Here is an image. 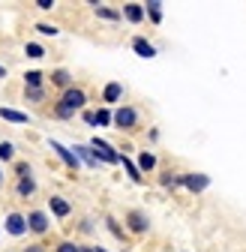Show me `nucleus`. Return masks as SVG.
<instances>
[{
  "instance_id": "32",
  "label": "nucleus",
  "mask_w": 246,
  "mask_h": 252,
  "mask_svg": "<svg viewBox=\"0 0 246 252\" xmlns=\"http://www.w3.org/2000/svg\"><path fill=\"white\" fill-rule=\"evenodd\" d=\"M93 252H105V249H99V246H96V249H93Z\"/></svg>"
},
{
  "instance_id": "31",
  "label": "nucleus",
  "mask_w": 246,
  "mask_h": 252,
  "mask_svg": "<svg viewBox=\"0 0 246 252\" xmlns=\"http://www.w3.org/2000/svg\"><path fill=\"white\" fill-rule=\"evenodd\" d=\"M0 78H6V66H0Z\"/></svg>"
},
{
  "instance_id": "19",
  "label": "nucleus",
  "mask_w": 246,
  "mask_h": 252,
  "mask_svg": "<svg viewBox=\"0 0 246 252\" xmlns=\"http://www.w3.org/2000/svg\"><path fill=\"white\" fill-rule=\"evenodd\" d=\"M51 81L69 90V81H72V78H69V72H66V69H57V72H51Z\"/></svg>"
},
{
  "instance_id": "23",
  "label": "nucleus",
  "mask_w": 246,
  "mask_h": 252,
  "mask_svg": "<svg viewBox=\"0 0 246 252\" xmlns=\"http://www.w3.org/2000/svg\"><path fill=\"white\" fill-rule=\"evenodd\" d=\"M36 30H39L42 36H57V27L54 24H36Z\"/></svg>"
},
{
  "instance_id": "7",
  "label": "nucleus",
  "mask_w": 246,
  "mask_h": 252,
  "mask_svg": "<svg viewBox=\"0 0 246 252\" xmlns=\"http://www.w3.org/2000/svg\"><path fill=\"white\" fill-rule=\"evenodd\" d=\"M51 150H57V156H60V159H63L72 171H78V156L69 150V147H63V144H60V141H51Z\"/></svg>"
},
{
  "instance_id": "26",
  "label": "nucleus",
  "mask_w": 246,
  "mask_h": 252,
  "mask_svg": "<svg viewBox=\"0 0 246 252\" xmlns=\"http://www.w3.org/2000/svg\"><path fill=\"white\" fill-rule=\"evenodd\" d=\"M96 12H99V15H105V18H120V12H114V9H102L99 3H96Z\"/></svg>"
},
{
  "instance_id": "14",
  "label": "nucleus",
  "mask_w": 246,
  "mask_h": 252,
  "mask_svg": "<svg viewBox=\"0 0 246 252\" xmlns=\"http://www.w3.org/2000/svg\"><path fill=\"white\" fill-rule=\"evenodd\" d=\"M33 192H36V180L33 177H21L18 180V195L27 198V195H33Z\"/></svg>"
},
{
  "instance_id": "9",
  "label": "nucleus",
  "mask_w": 246,
  "mask_h": 252,
  "mask_svg": "<svg viewBox=\"0 0 246 252\" xmlns=\"http://www.w3.org/2000/svg\"><path fill=\"white\" fill-rule=\"evenodd\" d=\"M129 228H132L135 234H141V231H147V228H150L147 216H144L141 210H132V213H129Z\"/></svg>"
},
{
  "instance_id": "18",
  "label": "nucleus",
  "mask_w": 246,
  "mask_h": 252,
  "mask_svg": "<svg viewBox=\"0 0 246 252\" xmlns=\"http://www.w3.org/2000/svg\"><path fill=\"white\" fill-rule=\"evenodd\" d=\"M120 162H123V168H126V171H129V177H132L135 183H141V171H138V165H135V162H129V159H126V156H120Z\"/></svg>"
},
{
  "instance_id": "13",
  "label": "nucleus",
  "mask_w": 246,
  "mask_h": 252,
  "mask_svg": "<svg viewBox=\"0 0 246 252\" xmlns=\"http://www.w3.org/2000/svg\"><path fill=\"white\" fill-rule=\"evenodd\" d=\"M0 117L9 120V123H30V117L24 111H15V108H0Z\"/></svg>"
},
{
  "instance_id": "6",
  "label": "nucleus",
  "mask_w": 246,
  "mask_h": 252,
  "mask_svg": "<svg viewBox=\"0 0 246 252\" xmlns=\"http://www.w3.org/2000/svg\"><path fill=\"white\" fill-rule=\"evenodd\" d=\"M6 231H9L12 237L27 234V216H21V213H9V216H6Z\"/></svg>"
},
{
  "instance_id": "22",
  "label": "nucleus",
  "mask_w": 246,
  "mask_h": 252,
  "mask_svg": "<svg viewBox=\"0 0 246 252\" xmlns=\"http://www.w3.org/2000/svg\"><path fill=\"white\" fill-rule=\"evenodd\" d=\"M15 156V147H12V141H0V159L3 162H9Z\"/></svg>"
},
{
  "instance_id": "2",
  "label": "nucleus",
  "mask_w": 246,
  "mask_h": 252,
  "mask_svg": "<svg viewBox=\"0 0 246 252\" xmlns=\"http://www.w3.org/2000/svg\"><path fill=\"white\" fill-rule=\"evenodd\" d=\"M90 150L96 153V159H105V162H111V165L120 162V153H114V147H111L108 141H102V138H93V141H90Z\"/></svg>"
},
{
  "instance_id": "25",
  "label": "nucleus",
  "mask_w": 246,
  "mask_h": 252,
  "mask_svg": "<svg viewBox=\"0 0 246 252\" xmlns=\"http://www.w3.org/2000/svg\"><path fill=\"white\" fill-rule=\"evenodd\" d=\"M57 252H81V246H75V243H60Z\"/></svg>"
},
{
  "instance_id": "8",
  "label": "nucleus",
  "mask_w": 246,
  "mask_h": 252,
  "mask_svg": "<svg viewBox=\"0 0 246 252\" xmlns=\"http://www.w3.org/2000/svg\"><path fill=\"white\" fill-rule=\"evenodd\" d=\"M48 204H51V213H54V216H60V219L69 216V210H72V207H69V201H66V198H60V195H51V198H48Z\"/></svg>"
},
{
  "instance_id": "24",
  "label": "nucleus",
  "mask_w": 246,
  "mask_h": 252,
  "mask_svg": "<svg viewBox=\"0 0 246 252\" xmlns=\"http://www.w3.org/2000/svg\"><path fill=\"white\" fill-rule=\"evenodd\" d=\"M15 174H18V180H21V177H30V165H27V162H18V165H15Z\"/></svg>"
},
{
  "instance_id": "33",
  "label": "nucleus",
  "mask_w": 246,
  "mask_h": 252,
  "mask_svg": "<svg viewBox=\"0 0 246 252\" xmlns=\"http://www.w3.org/2000/svg\"><path fill=\"white\" fill-rule=\"evenodd\" d=\"M0 186H3V174H0Z\"/></svg>"
},
{
  "instance_id": "4",
  "label": "nucleus",
  "mask_w": 246,
  "mask_h": 252,
  "mask_svg": "<svg viewBox=\"0 0 246 252\" xmlns=\"http://www.w3.org/2000/svg\"><path fill=\"white\" fill-rule=\"evenodd\" d=\"M27 231H33V234H45V231H48V216H45L42 210L27 213Z\"/></svg>"
},
{
  "instance_id": "16",
  "label": "nucleus",
  "mask_w": 246,
  "mask_h": 252,
  "mask_svg": "<svg viewBox=\"0 0 246 252\" xmlns=\"http://www.w3.org/2000/svg\"><path fill=\"white\" fill-rule=\"evenodd\" d=\"M24 84H27V90H39V87H42V72H36V69L27 72V75H24Z\"/></svg>"
},
{
  "instance_id": "28",
  "label": "nucleus",
  "mask_w": 246,
  "mask_h": 252,
  "mask_svg": "<svg viewBox=\"0 0 246 252\" xmlns=\"http://www.w3.org/2000/svg\"><path fill=\"white\" fill-rule=\"evenodd\" d=\"M36 6H39V9H51V6H54V0H36Z\"/></svg>"
},
{
  "instance_id": "29",
  "label": "nucleus",
  "mask_w": 246,
  "mask_h": 252,
  "mask_svg": "<svg viewBox=\"0 0 246 252\" xmlns=\"http://www.w3.org/2000/svg\"><path fill=\"white\" fill-rule=\"evenodd\" d=\"M147 12H150L153 21H162V9H147Z\"/></svg>"
},
{
  "instance_id": "21",
  "label": "nucleus",
  "mask_w": 246,
  "mask_h": 252,
  "mask_svg": "<svg viewBox=\"0 0 246 252\" xmlns=\"http://www.w3.org/2000/svg\"><path fill=\"white\" fill-rule=\"evenodd\" d=\"M24 54H27V57H33V60H39V57H45V48L36 45V42H27V45H24Z\"/></svg>"
},
{
  "instance_id": "27",
  "label": "nucleus",
  "mask_w": 246,
  "mask_h": 252,
  "mask_svg": "<svg viewBox=\"0 0 246 252\" xmlns=\"http://www.w3.org/2000/svg\"><path fill=\"white\" fill-rule=\"evenodd\" d=\"M27 96L33 99V102H39V99H42V90H27Z\"/></svg>"
},
{
  "instance_id": "30",
  "label": "nucleus",
  "mask_w": 246,
  "mask_h": 252,
  "mask_svg": "<svg viewBox=\"0 0 246 252\" xmlns=\"http://www.w3.org/2000/svg\"><path fill=\"white\" fill-rule=\"evenodd\" d=\"M27 252H45V249H42V246H30Z\"/></svg>"
},
{
  "instance_id": "5",
  "label": "nucleus",
  "mask_w": 246,
  "mask_h": 252,
  "mask_svg": "<svg viewBox=\"0 0 246 252\" xmlns=\"http://www.w3.org/2000/svg\"><path fill=\"white\" fill-rule=\"evenodd\" d=\"M177 183H183L186 189H192V192H201V189L210 186V177H207V174H183Z\"/></svg>"
},
{
  "instance_id": "12",
  "label": "nucleus",
  "mask_w": 246,
  "mask_h": 252,
  "mask_svg": "<svg viewBox=\"0 0 246 252\" xmlns=\"http://www.w3.org/2000/svg\"><path fill=\"white\" fill-rule=\"evenodd\" d=\"M123 15H126L132 24H138V21L144 18V6H141V3H126V6H123Z\"/></svg>"
},
{
  "instance_id": "3",
  "label": "nucleus",
  "mask_w": 246,
  "mask_h": 252,
  "mask_svg": "<svg viewBox=\"0 0 246 252\" xmlns=\"http://www.w3.org/2000/svg\"><path fill=\"white\" fill-rule=\"evenodd\" d=\"M135 120H138V114H135V108H129V105H123V108L114 111V126H117V129H132Z\"/></svg>"
},
{
  "instance_id": "20",
  "label": "nucleus",
  "mask_w": 246,
  "mask_h": 252,
  "mask_svg": "<svg viewBox=\"0 0 246 252\" xmlns=\"http://www.w3.org/2000/svg\"><path fill=\"white\" fill-rule=\"evenodd\" d=\"M93 117H96V126H108V123H114V114H111L108 108H99V111H93Z\"/></svg>"
},
{
  "instance_id": "17",
  "label": "nucleus",
  "mask_w": 246,
  "mask_h": 252,
  "mask_svg": "<svg viewBox=\"0 0 246 252\" xmlns=\"http://www.w3.org/2000/svg\"><path fill=\"white\" fill-rule=\"evenodd\" d=\"M153 165H156V156H153V153H147V150H144V153L138 156V171H150Z\"/></svg>"
},
{
  "instance_id": "15",
  "label": "nucleus",
  "mask_w": 246,
  "mask_h": 252,
  "mask_svg": "<svg viewBox=\"0 0 246 252\" xmlns=\"http://www.w3.org/2000/svg\"><path fill=\"white\" fill-rule=\"evenodd\" d=\"M75 150H78V156H81V159H84V162H87L90 168H96V165H99V159H96V153L90 150V147H84V144H81V147H75Z\"/></svg>"
},
{
  "instance_id": "11",
  "label": "nucleus",
  "mask_w": 246,
  "mask_h": 252,
  "mask_svg": "<svg viewBox=\"0 0 246 252\" xmlns=\"http://www.w3.org/2000/svg\"><path fill=\"white\" fill-rule=\"evenodd\" d=\"M132 48H135V54H138V57H147V60H150V57H156V48H153L147 39H141V36H138V39H132Z\"/></svg>"
},
{
  "instance_id": "10",
  "label": "nucleus",
  "mask_w": 246,
  "mask_h": 252,
  "mask_svg": "<svg viewBox=\"0 0 246 252\" xmlns=\"http://www.w3.org/2000/svg\"><path fill=\"white\" fill-rule=\"evenodd\" d=\"M120 96H123V84H120V81H108L105 90H102V99H105V102H117Z\"/></svg>"
},
{
  "instance_id": "1",
  "label": "nucleus",
  "mask_w": 246,
  "mask_h": 252,
  "mask_svg": "<svg viewBox=\"0 0 246 252\" xmlns=\"http://www.w3.org/2000/svg\"><path fill=\"white\" fill-rule=\"evenodd\" d=\"M84 102H87V93H84L81 87H69V90L63 93V99H60V105H57V114H60V117H69L72 111L84 108Z\"/></svg>"
}]
</instances>
